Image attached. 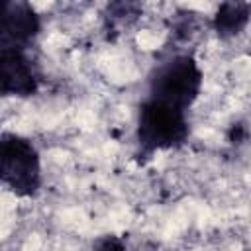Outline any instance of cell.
<instances>
[{"mask_svg":"<svg viewBox=\"0 0 251 251\" xmlns=\"http://www.w3.org/2000/svg\"><path fill=\"white\" fill-rule=\"evenodd\" d=\"M188 137V122L184 110L147 98L139 106L137 141L143 151H167L180 147Z\"/></svg>","mask_w":251,"mask_h":251,"instance_id":"cell-1","label":"cell"},{"mask_svg":"<svg viewBox=\"0 0 251 251\" xmlns=\"http://www.w3.org/2000/svg\"><path fill=\"white\" fill-rule=\"evenodd\" d=\"M94 251H127V249H126V245H124V241L120 237L106 235V237H102V239L96 241Z\"/></svg>","mask_w":251,"mask_h":251,"instance_id":"cell-7","label":"cell"},{"mask_svg":"<svg viewBox=\"0 0 251 251\" xmlns=\"http://www.w3.org/2000/svg\"><path fill=\"white\" fill-rule=\"evenodd\" d=\"M0 88L6 96H31L37 90L35 73L22 49L2 47Z\"/></svg>","mask_w":251,"mask_h":251,"instance_id":"cell-4","label":"cell"},{"mask_svg":"<svg viewBox=\"0 0 251 251\" xmlns=\"http://www.w3.org/2000/svg\"><path fill=\"white\" fill-rule=\"evenodd\" d=\"M202 88V69L190 55H178L163 63L151 76L149 98L186 110Z\"/></svg>","mask_w":251,"mask_h":251,"instance_id":"cell-2","label":"cell"},{"mask_svg":"<svg viewBox=\"0 0 251 251\" xmlns=\"http://www.w3.org/2000/svg\"><path fill=\"white\" fill-rule=\"evenodd\" d=\"M0 176L16 196H33L41 186V161L33 143L18 133L0 141Z\"/></svg>","mask_w":251,"mask_h":251,"instance_id":"cell-3","label":"cell"},{"mask_svg":"<svg viewBox=\"0 0 251 251\" xmlns=\"http://www.w3.org/2000/svg\"><path fill=\"white\" fill-rule=\"evenodd\" d=\"M243 137V127L241 126H231V129H229V141H239Z\"/></svg>","mask_w":251,"mask_h":251,"instance_id":"cell-8","label":"cell"},{"mask_svg":"<svg viewBox=\"0 0 251 251\" xmlns=\"http://www.w3.org/2000/svg\"><path fill=\"white\" fill-rule=\"evenodd\" d=\"M39 33V18L27 2H6L2 12V47L24 49Z\"/></svg>","mask_w":251,"mask_h":251,"instance_id":"cell-5","label":"cell"},{"mask_svg":"<svg viewBox=\"0 0 251 251\" xmlns=\"http://www.w3.org/2000/svg\"><path fill=\"white\" fill-rule=\"evenodd\" d=\"M251 8L245 2H224L214 14V27L222 37L237 35L249 22Z\"/></svg>","mask_w":251,"mask_h":251,"instance_id":"cell-6","label":"cell"}]
</instances>
